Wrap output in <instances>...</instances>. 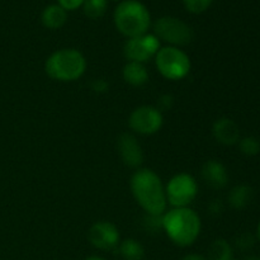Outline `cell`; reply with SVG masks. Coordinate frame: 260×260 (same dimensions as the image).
I'll list each match as a JSON object with an SVG mask.
<instances>
[{
    "instance_id": "4316f807",
    "label": "cell",
    "mask_w": 260,
    "mask_h": 260,
    "mask_svg": "<svg viewBox=\"0 0 260 260\" xmlns=\"http://www.w3.org/2000/svg\"><path fill=\"white\" fill-rule=\"evenodd\" d=\"M180 260H207L205 256L200 255V254H188V255L183 256Z\"/></svg>"
},
{
    "instance_id": "9c48e42d",
    "label": "cell",
    "mask_w": 260,
    "mask_h": 260,
    "mask_svg": "<svg viewBox=\"0 0 260 260\" xmlns=\"http://www.w3.org/2000/svg\"><path fill=\"white\" fill-rule=\"evenodd\" d=\"M161 48V42L154 33H145L139 37L127 38L123 46V55L127 61L145 63L155 57Z\"/></svg>"
},
{
    "instance_id": "ffe728a7",
    "label": "cell",
    "mask_w": 260,
    "mask_h": 260,
    "mask_svg": "<svg viewBox=\"0 0 260 260\" xmlns=\"http://www.w3.org/2000/svg\"><path fill=\"white\" fill-rule=\"evenodd\" d=\"M239 149L245 156H255L260 152V141L255 136H246L239 140Z\"/></svg>"
},
{
    "instance_id": "1f68e13d",
    "label": "cell",
    "mask_w": 260,
    "mask_h": 260,
    "mask_svg": "<svg viewBox=\"0 0 260 260\" xmlns=\"http://www.w3.org/2000/svg\"><path fill=\"white\" fill-rule=\"evenodd\" d=\"M231 260H239V259H231Z\"/></svg>"
},
{
    "instance_id": "2e32d148",
    "label": "cell",
    "mask_w": 260,
    "mask_h": 260,
    "mask_svg": "<svg viewBox=\"0 0 260 260\" xmlns=\"http://www.w3.org/2000/svg\"><path fill=\"white\" fill-rule=\"evenodd\" d=\"M253 189L249 185L239 184L234 187L229 193V203L235 210H244L253 201Z\"/></svg>"
},
{
    "instance_id": "8992f818",
    "label": "cell",
    "mask_w": 260,
    "mask_h": 260,
    "mask_svg": "<svg viewBox=\"0 0 260 260\" xmlns=\"http://www.w3.org/2000/svg\"><path fill=\"white\" fill-rule=\"evenodd\" d=\"M154 35L159 38L160 42L179 48L189 45L194 38V32L188 23L170 15L156 19L154 23Z\"/></svg>"
},
{
    "instance_id": "7a4b0ae2",
    "label": "cell",
    "mask_w": 260,
    "mask_h": 260,
    "mask_svg": "<svg viewBox=\"0 0 260 260\" xmlns=\"http://www.w3.org/2000/svg\"><path fill=\"white\" fill-rule=\"evenodd\" d=\"M161 229L175 245L187 248L198 239L202 223L198 213L192 208H172L161 216Z\"/></svg>"
},
{
    "instance_id": "52a82bcc",
    "label": "cell",
    "mask_w": 260,
    "mask_h": 260,
    "mask_svg": "<svg viewBox=\"0 0 260 260\" xmlns=\"http://www.w3.org/2000/svg\"><path fill=\"white\" fill-rule=\"evenodd\" d=\"M167 201L173 208L189 207L198 194V183L193 175L179 173L165 185Z\"/></svg>"
},
{
    "instance_id": "9a60e30c",
    "label": "cell",
    "mask_w": 260,
    "mask_h": 260,
    "mask_svg": "<svg viewBox=\"0 0 260 260\" xmlns=\"http://www.w3.org/2000/svg\"><path fill=\"white\" fill-rule=\"evenodd\" d=\"M122 76L127 84L132 86H142L149 81V71L145 63L127 61L122 70Z\"/></svg>"
},
{
    "instance_id": "cb8c5ba5",
    "label": "cell",
    "mask_w": 260,
    "mask_h": 260,
    "mask_svg": "<svg viewBox=\"0 0 260 260\" xmlns=\"http://www.w3.org/2000/svg\"><path fill=\"white\" fill-rule=\"evenodd\" d=\"M109 88V84L106 79H95V80L91 83V89H93L95 93L102 94V93H106Z\"/></svg>"
},
{
    "instance_id": "d6986e66",
    "label": "cell",
    "mask_w": 260,
    "mask_h": 260,
    "mask_svg": "<svg viewBox=\"0 0 260 260\" xmlns=\"http://www.w3.org/2000/svg\"><path fill=\"white\" fill-rule=\"evenodd\" d=\"M108 8V0H84V14L90 19H99L103 17Z\"/></svg>"
},
{
    "instance_id": "f546056e",
    "label": "cell",
    "mask_w": 260,
    "mask_h": 260,
    "mask_svg": "<svg viewBox=\"0 0 260 260\" xmlns=\"http://www.w3.org/2000/svg\"><path fill=\"white\" fill-rule=\"evenodd\" d=\"M256 235H258V239L260 240V221L258 223V230H256Z\"/></svg>"
},
{
    "instance_id": "8fae6325",
    "label": "cell",
    "mask_w": 260,
    "mask_h": 260,
    "mask_svg": "<svg viewBox=\"0 0 260 260\" xmlns=\"http://www.w3.org/2000/svg\"><path fill=\"white\" fill-rule=\"evenodd\" d=\"M117 149L123 164L129 168H140L144 162V151L136 136L124 132L118 137Z\"/></svg>"
},
{
    "instance_id": "e0dca14e",
    "label": "cell",
    "mask_w": 260,
    "mask_h": 260,
    "mask_svg": "<svg viewBox=\"0 0 260 260\" xmlns=\"http://www.w3.org/2000/svg\"><path fill=\"white\" fill-rule=\"evenodd\" d=\"M118 251L124 260H142L145 256L144 246L135 239H126L119 243Z\"/></svg>"
},
{
    "instance_id": "7402d4cb",
    "label": "cell",
    "mask_w": 260,
    "mask_h": 260,
    "mask_svg": "<svg viewBox=\"0 0 260 260\" xmlns=\"http://www.w3.org/2000/svg\"><path fill=\"white\" fill-rule=\"evenodd\" d=\"M235 244L240 250H250L255 244V238L250 233H243L236 238Z\"/></svg>"
},
{
    "instance_id": "d4e9b609",
    "label": "cell",
    "mask_w": 260,
    "mask_h": 260,
    "mask_svg": "<svg viewBox=\"0 0 260 260\" xmlns=\"http://www.w3.org/2000/svg\"><path fill=\"white\" fill-rule=\"evenodd\" d=\"M173 106V96L169 95V94H165V95H161L159 98V106H157V108L160 109V111H164V109H168L170 108V107Z\"/></svg>"
},
{
    "instance_id": "4fadbf2b",
    "label": "cell",
    "mask_w": 260,
    "mask_h": 260,
    "mask_svg": "<svg viewBox=\"0 0 260 260\" xmlns=\"http://www.w3.org/2000/svg\"><path fill=\"white\" fill-rule=\"evenodd\" d=\"M212 135L217 140V142L226 146H231V145L238 144L240 140V128L234 119L222 117L212 124Z\"/></svg>"
},
{
    "instance_id": "f1b7e54d",
    "label": "cell",
    "mask_w": 260,
    "mask_h": 260,
    "mask_svg": "<svg viewBox=\"0 0 260 260\" xmlns=\"http://www.w3.org/2000/svg\"><path fill=\"white\" fill-rule=\"evenodd\" d=\"M245 260H260V256L258 255H251V256H248Z\"/></svg>"
},
{
    "instance_id": "603a6c76",
    "label": "cell",
    "mask_w": 260,
    "mask_h": 260,
    "mask_svg": "<svg viewBox=\"0 0 260 260\" xmlns=\"http://www.w3.org/2000/svg\"><path fill=\"white\" fill-rule=\"evenodd\" d=\"M57 4L62 7L66 12H74L83 7L84 0H57Z\"/></svg>"
},
{
    "instance_id": "ba28073f",
    "label": "cell",
    "mask_w": 260,
    "mask_h": 260,
    "mask_svg": "<svg viewBox=\"0 0 260 260\" xmlns=\"http://www.w3.org/2000/svg\"><path fill=\"white\" fill-rule=\"evenodd\" d=\"M164 123L162 112L154 106H141L132 111L128 117V126L135 134L150 136L160 131Z\"/></svg>"
},
{
    "instance_id": "3957f363",
    "label": "cell",
    "mask_w": 260,
    "mask_h": 260,
    "mask_svg": "<svg viewBox=\"0 0 260 260\" xmlns=\"http://www.w3.org/2000/svg\"><path fill=\"white\" fill-rule=\"evenodd\" d=\"M113 20L117 30L127 38L145 35L151 27L150 10L140 0H123L118 3L114 9Z\"/></svg>"
},
{
    "instance_id": "4dcf8cb0",
    "label": "cell",
    "mask_w": 260,
    "mask_h": 260,
    "mask_svg": "<svg viewBox=\"0 0 260 260\" xmlns=\"http://www.w3.org/2000/svg\"><path fill=\"white\" fill-rule=\"evenodd\" d=\"M112 2H118V3H121V2H123V0H112Z\"/></svg>"
},
{
    "instance_id": "7c38bea8",
    "label": "cell",
    "mask_w": 260,
    "mask_h": 260,
    "mask_svg": "<svg viewBox=\"0 0 260 260\" xmlns=\"http://www.w3.org/2000/svg\"><path fill=\"white\" fill-rule=\"evenodd\" d=\"M201 175L208 187L213 189H222L229 184V173L220 160H207L202 165Z\"/></svg>"
},
{
    "instance_id": "83f0119b",
    "label": "cell",
    "mask_w": 260,
    "mask_h": 260,
    "mask_svg": "<svg viewBox=\"0 0 260 260\" xmlns=\"http://www.w3.org/2000/svg\"><path fill=\"white\" fill-rule=\"evenodd\" d=\"M84 260H106V259L98 255H91V256H88V258H85Z\"/></svg>"
},
{
    "instance_id": "277c9868",
    "label": "cell",
    "mask_w": 260,
    "mask_h": 260,
    "mask_svg": "<svg viewBox=\"0 0 260 260\" xmlns=\"http://www.w3.org/2000/svg\"><path fill=\"white\" fill-rule=\"evenodd\" d=\"M85 56L76 48H61L47 57L45 62V71L51 79L62 83L75 81L85 74Z\"/></svg>"
},
{
    "instance_id": "5bb4252c",
    "label": "cell",
    "mask_w": 260,
    "mask_h": 260,
    "mask_svg": "<svg viewBox=\"0 0 260 260\" xmlns=\"http://www.w3.org/2000/svg\"><path fill=\"white\" fill-rule=\"evenodd\" d=\"M41 22L48 29H60L68 22V12L58 4H50L43 9Z\"/></svg>"
},
{
    "instance_id": "30bf717a",
    "label": "cell",
    "mask_w": 260,
    "mask_h": 260,
    "mask_svg": "<svg viewBox=\"0 0 260 260\" xmlns=\"http://www.w3.org/2000/svg\"><path fill=\"white\" fill-rule=\"evenodd\" d=\"M119 231L109 221H98L89 229L88 239L94 248L99 250H113L119 245Z\"/></svg>"
},
{
    "instance_id": "5b68a950",
    "label": "cell",
    "mask_w": 260,
    "mask_h": 260,
    "mask_svg": "<svg viewBox=\"0 0 260 260\" xmlns=\"http://www.w3.org/2000/svg\"><path fill=\"white\" fill-rule=\"evenodd\" d=\"M154 58L159 74L168 80H182L187 78L192 69L189 56L179 47H161Z\"/></svg>"
},
{
    "instance_id": "ac0fdd59",
    "label": "cell",
    "mask_w": 260,
    "mask_h": 260,
    "mask_svg": "<svg viewBox=\"0 0 260 260\" xmlns=\"http://www.w3.org/2000/svg\"><path fill=\"white\" fill-rule=\"evenodd\" d=\"M233 259V248L225 239H217L213 241L208 249L207 260H231Z\"/></svg>"
},
{
    "instance_id": "484cf974",
    "label": "cell",
    "mask_w": 260,
    "mask_h": 260,
    "mask_svg": "<svg viewBox=\"0 0 260 260\" xmlns=\"http://www.w3.org/2000/svg\"><path fill=\"white\" fill-rule=\"evenodd\" d=\"M210 208L213 213H220L222 211V203H220V201H215V202H212Z\"/></svg>"
},
{
    "instance_id": "44dd1931",
    "label": "cell",
    "mask_w": 260,
    "mask_h": 260,
    "mask_svg": "<svg viewBox=\"0 0 260 260\" xmlns=\"http://www.w3.org/2000/svg\"><path fill=\"white\" fill-rule=\"evenodd\" d=\"M213 0H183L185 9L192 14H201L212 5Z\"/></svg>"
},
{
    "instance_id": "6da1fadb",
    "label": "cell",
    "mask_w": 260,
    "mask_h": 260,
    "mask_svg": "<svg viewBox=\"0 0 260 260\" xmlns=\"http://www.w3.org/2000/svg\"><path fill=\"white\" fill-rule=\"evenodd\" d=\"M129 187L132 196L146 215H164L168 206L165 187L154 170L147 168L137 169L131 177Z\"/></svg>"
}]
</instances>
